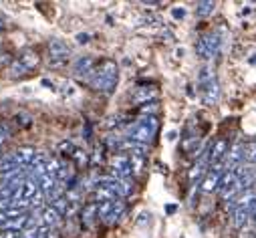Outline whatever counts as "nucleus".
Segmentation results:
<instances>
[{
  "label": "nucleus",
  "instance_id": "7",
  "mask_svg": "<svg viewBox=\"0 0 256 238\" xmlns=\"http://www.w3.org/2000/svg\"><path fill=\"white\" fill-rule=\"evenodd\" d=\"M48 54H50V67H62L71 56V46L62 38H50Z\"/></svg>",
  "mask_w": 256,
  "mask_h": 238
},
{
  "label": "nucleus",
  "instance_id": "27",
  "mask_svg": "<svg viewBox=\"0 0 256 238\" xmlns=\"http://www.w3.org/2000/svg\"><path fill=\"white\" fill-rule=\"evenodd\" d=\"M172 16H174L176 20H182V18L186 16V8H182V6H178V8H172Z\"/></svg>",
  "mask_w": 256,
  "mask_h": 238
},
{
  "label": "nucleus",
  "instance_id": "4",
  "mask_svg": "<svg viewBox=\"0 0 256 238\" xmlns=\"http://www.w3.org/2000/svg\"><path fill=\"white\" fill-rule=\"evenodd\" d=\"M222 50V38L218 36V32H210V34H202L196 42V52L204 61H212V58Z\"/></svg>",
  "mask_w": 256,
  "mask_h": 238
},
{
  "label": "nucleus",
  "instance_id": "8",
  "mask_svg": "<svg viewBox=\"0 0 256 238\" xmlns=\"http://www.w3.org/2000/svg\"><path fill=\"white\" fill-rule=\"evenodd\" d=\"M123 214H125V202L123 200H113V202L99 204V218L105 224H115Z\"/></svg>",
  "mask_w": 256,
  "mask_h": 238
},
{
  "label": "nucleus",
  "instance_id": "33",
  "mask_svg": "<svg viewBox=\"0 0 256 238\" xmlns=\"http://www.w3.org/2000/svg\"><path fill=\"white\" fill-rule=\"evenodd\" d=\"M42 85H44V87H48V89H54V87H52V83H50L48 79H42Z\"/></svg>",
  "mask_w": 256,
  "mask_h": 238
},
{
  "label": "nucleus",
  "instance_id": "20",
  "mask_svg": "<svg viewBox=\"0 0 256 238\" xmlns=\"http://www.w3.org/2000/svg\"><path fill=\"white\" fill-rule=\"evenodd\" d=\"M34 182H36L38 190H42L44 194H48V192L54 188V184H56V180H54V178H52L50 174H42V176H38Z\"/></svg>",
  "mask_w": 256,
  "mask_h": 238
},
{
  "label": "nucleus",
  "instance_id": "24",
  "mask_svg": "<svg viewBox=\"0 0 256 238\" xmlns=\"http://www.w3.org/2000/svg\"><path fill=\"white\" fill-rule=\"evenodd\" d=\"M75 150H77V148H75L71 142H60V144L56 146V152H58L60 156H73Z\"/></svg>",
  "mask_w": 256,
  "mask_h": 238
},
{
  "label": "nucleus",
  "instance_id": "17",
  "mask_svg": "<svg viewBox=\"0 0 256 238\" xmlns=\"http://www.w3.org/2000/svg\"><path fill=\"white\" fill-rule=\"evenodd\" d=\"M60 220H62V214H60L54 206H46V208L42 210V224H44V226H48V228L58 226Z\"/></svg>",
  "mask_w": 256,
  "mask_h": 238
},
{
  "label": "nucleus",
  "instance_id": "9",
  "mask_svg": "<svg viewBox=\"0 0 256 238\" xmlns=\"http://www.w3.org/2000/svg\"><path fill=\"white\" fill-rule=\"evenodd\" d=\"M224 174H226V170H224V166H222V164L212 166V168L206 172L204 180H202V186H200V188H202V192L210 194V192L218 190V188H220V182H222V178H224Z\"/></svg>",
  "mask_w": 256,
  "mask_h": 238
},
{
  "label": "nucleus",
  "instance_id": "25",
  "mask_svg": "<svg viewBox=\"0 0 256 238\" xmlns=\"http://www.w3.org/2000/svg\"><path fill=\"white\" fill-rule=\"evenodd\" d=\"M14 122H16V126H18V128H30L32 119H30V115H28V113H18Z\"/></svg>",
  "mask_w": 256,
  "mask_h": 238
},
{
  "label": "nucleus",
  "instance_id": "2",
  "mask_svg": "<svg viewBox=\"0 0 256 238\" xmlns=\"http://www.w3.org/2000/svg\"><path fill=\"white\" fill-rule=\"evenodd\" d=\"M160 132V119L156 115H144L138 122H134L125 132V138L142 146H150Z\"/></svg>",
  "mask_w": 256,
  "mask_h": 238
},
{
  "label": "nucleus",
  "instance_id": "18",
  "mask_svg": "<svg viewBox=\"0 0 256 238\" xmlns=\"http://www.w3.org/2000/svg\"><path fill=\"white\" fill-rule=\"evenodd\" d=\"M18 61L28 69V71H32L34 67H38V63H40V56L32 50V48H24L20 54H18Z\"/></svg>",
  "mask_w": 256,
  "mask_h": 238
},
{
  "label": "nucleus",
  "instance_id": "30",
  "mask_svg": "<svg viewBox=\"0 0 256 238\" xmlns=\"http://www.w3.org/2000/svg\"><path fill=\"white\" fill-rule=\"evenodd\" d=\"M119 124H121V122H119V117H109V122H105L103 128L111 130V128H115V126H119Z\"/></svg>",
  "mask_w": 256,
  "mask_h": 238
},
{
  "label": "nucleus",
  "instance_id": "6",
  "mask_svg": "<svg viewBox=\"0 0 256 238\" xmlns=\"http://www.w3.org/2000/svg\"><path fill=\"white\" fill-rule=\"evenodd\" d=\"M109 168L113 172V178H119V180H132L134 176L132 158L127 154H113V158L109 160Z\"/></svg>",
  "mask_w": 256,
  "mask_h": 238
},
{
  "label": "nucleus",
  "instance_id": "16",
  "mask_svg": "<svg viewBox=\"0 0 256 238\" xmlns=\"http://www.w3.org/2000/svg\"><path fill=\"white\" fill-rule=\"evenodd\" d=\"M99 218V204L91 202L81 210V220H83V228H89L93 224V220Z\"/></svg>",
  "mask_w": 256,
  "mask_h": 238
},
{
  "label": "nucleus",
  "instance_id": "15",
  "mask_svg": "<svg viewBox=\"0 0 256 238\" xmlns=\"http://www.w3.org/2000/svg\"><path fill=\"white\" fill-rule=\"evenodd\" d=\"M206 168H210V164H208V156L204 154V156L194 164V168L190 170V176H188V178H190V182L194 184V186L200 182V178H202V174L206 172Z\"/></svg>",
  "mask_w": 256,
  "mask_h": 238
},
{
  "label": "nucleus",
  "instance_id": "36",
  "mask_svg": "<svg viewBox=\"0 0 256 238\" xmlns=\"http://www.w3.org/2000/svg\"><path fill=\"white\" fill-rule=\"evenodd\" d=\"M248 63H250V65H256V54H252V56L248 58Z\"/></svg>",
  "mask_w": 256,
  "mask_h": 238
},
{
  "label": "nucleus",
  "instance_id": "32",
  "mask_svg": "<svg viewBox=\"0 0 256 238\" xmlns=\"http://www.w3.org/2000/svg\"><path fill=\"white\" fill-rule=\"evenodd\" d=\"M144 6H150V8H154V6H160V2H142Z\"/></svg>",
  "mask_w": 256,
  "mask_h": 238
},
{
  "label": "nucleus",
  "instance_id": "26",
  "mask_svg": "<svg viewBox=\"0 0 256 238\" xmlns=\"http://www.w3.org/2000/svg\"><path fill=\"white\" fill-rule=\"evenodd\" d=\"M158 109H160V103H158V101H152V103H146V105L140 107V111H142L144 115H156Z\"/></svg>",
  "mask_w": 256,
  "mask_h": 238
},
{
  "label": "nucleus",
  "instance_id": "19",
  "mask_svg": "<svg viewBox=\"0 0 256 238\" xmlns=\"http://www.w3.org/2000/svg\"><path fill=\"white\" fill-rule=\"evenodd\" d=\"M6 71H8V77L10 79H20V77H24L26 73H30L20 61H18V58H14V61H10V65L6 67Z\"/></svg>",
  "mask_w": 256,
  "mask_h": 238
},
{
  "label": "nucleus",
  "instance_id": "31",
  "mask_svg": "<svg viewBox=\"0 0 256 238\" xmlns=\"http://www.w3.org/2000/svg\"><path fill=\"white\" fill-rule=\"evenodd\" d=\"M176 210H178V206H176V204H168V206H166V214H174Z\"/></svg>",
  "mask_w": 256,
  "mask_h": 238
},
{
  "label": "nucleus",
  "instance_id": "21",
  "mask_svg": "<svg viewBox=\"0 0 256 238\" xmlns=\"http://www.w3.org/2000/svg\"><path fill=\"white\" fill-rule=\"evenodd\" d=\"M214 10H216V2H212V0H202V2L196 4V14H198L200 18L210 16Z\"/></svg>",
  "mask_w": 256,
  "mask_h": 238
},
{
  "label": "nucleus",
  "instance_id": "10",
  "mask_svg": "<svg viewBox=\"0 0 256 238\" xmlns=\"http://www.w3.org/2000/svg\"><path fill=\"white\" fill-rule=\"evenodd\" d=\"M238 190H240V182H238L236 172H226L224 178H222V182H220V188H218L222 200H226V202L232 200Z\"/></svg>",
  "mask_w": 256,
  "mask_h": 238
},
{
  "label": "nucleus",
  "instance_id": "11",
  "mask_svg": "<svg viewBox=\"0 0 256 238\" xmlns=\"http://www.w3.org/2000/svg\"><path fill=\"white\" fill-rule=\"evenodd\" d=\"M228 142L226 140H216L208 150H206V156H208V164H210V168L212 166H218L222 160H226V156H228Z\"/></svg>",
  "mask_w": 256,
  "mask_h": 238
},
{
  "label": "nucleus",
  "instance_id": "28",
  "mask_svg": "<svg viewBox=\"0 0 256 238\" xmlns=\"http://www.w3.org/2000/svg\"><path fill=\"white\" fill-rule=\"evenodd\" d=\"M20 232L16 230H0V238H18Z\"/></svg>",
  "mask_w": 256,
  "mask_h": 238
},
{
  "label": "nucleus",
  "instance_id": "3",
  "mask_svg": "<svg viewBox=\"0 0 256 238\" xmlns=\"http://www.w3.org/2000/svg\"><path fill=\"white\" fill-rule=\"evenodd\" d=\"M198 85H200V93H202V101L206 105H214L220 99V85H218V77L214 73L212 67L204 65L198 73Z\"/></svg>",
  "mask_w": 256,
  "mask_h": 238
},
{
  "label": "nucleus",
  "instance_id": "12",
  "mask_svg": "<svg viewBox=\"0 0 256 238\" xmlns=\"http://www.w3.org/2000/svg\"><path fill=\"white\" fill-rule=\"evenodd\" d=\"M158 87H154V85H148V87H136V91L132 93V101L136 103V105H146V103H152V101H156L158 99Z\"/></svg>",
  "mask_w": 256,
  "mask_h": 238
},
{
  "label": "nucleus",
  "instance_id": "14",
  "mask_svg": "<svg viewBox=\"0 0 256 238\" xmlns=\"http://www.w3.org/2000/svg\"><path fill=\"white\" fill-rule=\"evenodd\" d=\"M12 156H14V160H16V164H18L20 168H26V166H30V162L34 160L36 150L30 148V146H24V148H18L16 152H12Z\"/></svg>",
  "mask_w": 256,
  "mask_h": 238
},
{
  "label": "nucleus",
  "instance_id": "13",
  "mask_svg": "<svg viewBox=\"0 0 256 238\" xmlns=\"http://www.w3.org/2000/svg\"><path fill=\"white\" fill-rule=\"evenodd\" d=\"M93 69H95V58L89 56V54L79 56L77 61H75V65H73V71H75V75H79V77H91Z\"/></svg>",
  "mask_w": 256,
  "mask_h": 238
},
{
  "label": "nucleus",
  "instance_id": "37",
  "mask_svg": "<svg viewBox=\"0 0 256 238\" xmlns=\"http://www.w3.org/2000/svg\"><path fill=\"white\" fill-rule=\"evenodd\" d=\"M48 238H58V236H56L54 232H50V234H48Z\"/></svg>",
  "mask_w": 256,
  "mask_h": 238
},
{
  "label": "nucleus",
  "instance_id": "5",
  "mask_svg": "<svg viewBox=\"0 0 256 238\" xmlns=\"http://www.w3.org/2000/svg\"><path fill=\"white\" fill-rule=\"evenodd\" d=\"M97 186H103L107 190H111L117 198H127L134 192V182L132 180H119V178L113 176H103L97 180Z\"/></svg>",
  "mask_w": 256,
  "mask_h": 238
},
{
  "label": "nucleus",
  "instance_id": "22",
  "mask_svg": "<svg viewBox=\"0 0 256 238\" xmlns=\"http://www.w3.org/2000/svg\"><path fill=\"white\" fill-rule=\"evenodd\" d=\"M242 158L246 164H256V142H248L242 146Z\"/></svg>",
  "mask_w": 256,
  "mask_h": 238
},
{
  "label": "nucleus",
  "instance_id": "35",
  "mask_svg": "<svg viewBox=\"0 0 256 238\" xmlns=\"http://www.w3.org/2000/svg\"><path fill=\"white\" fill-rule=\"evenodd\" d=\"M252 218H254V222H256V200H254V204H252Z\"/></svg>",
  "mask_w": 256,
  "mask_h": 238
},
{
  "label": "nucleus",
  "instance_id": "38",
  "mask_svg": "<svg viewBox=\"0 0 256 238\" xmlns=\"http://www.w3.org/2000/svg\"><path fill=\"white\" fill-rule=\"evenodd\" d=\"M4 28V22H2V18H0V30H2Z\"/></svg>",
  "mask_w": 256,
  "mask_h": 238
},
{
  "label": "nucleus",
  "instance_id": "23",
  "mask_svg": "<svg viewBox=\"0 0 256 238\" xmlns=\"http://www.w3.org/2000/svg\"><path fill=\"white\" fill-rule=\"evenodd\" d=\"M71 158H73V162H75V166H77V168H87V166H89V162H91V158L87 156V152H83V150H79V148L73 152V156H71Z\"/></svg>",
  "mask_w": 256,
  "mask_h": 238
},
{
  "label": "nucleus",
  "instance_id": "34",
  "mask_svg": "<svg viewBox=\"0 0 256 238\" xmlns=\"http://www.w3.org/2000/svg\"><path fill=\"white\" fill-rule=\"evenodd\" d=\"M176 138H178V134H176V132H170V134H168V140H170V142H172V140H176Z\"/></svg>",
  "mask_w": 256,
  "mask_h": 238
},
{
  "label": "nucleus",
  "instance_id": "29",
  "mask_svg": "<svg viewBox=\"0 0 256 238\" xmlns=\"http://www.w3.org/2000/svg\"><path fill=\"white\" fill-rule=\"evenodd\" d=\"M75 38H77V42H79V44H87V42L91 40V34H87V32H79Z\"/></svg>",
  "mask_w": 256,
  "mask_h": 238
},
{
  "label": "nucleus",
  "instance_id": "1",
  "mask_svg": "<svg viewBox=\"0 0 256 238\" xmlns=\"http://www.w3.org/2000/svg\"><path fill=\"white\" fill-rule=\"evenodd\" d=\"M117 81H119V67L115 61H111V58L101 61L99 67H95L91 77H89L91 87L95 91H101V93H113V89L117 87Z\"/></svg>",
  "mask_w": 256,
  "mask_h": 238
}]
</instances>
